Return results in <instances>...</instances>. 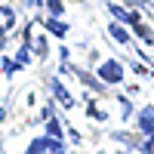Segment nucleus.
I'll return each mask as SVG.
<instances>
[{
    "mask_svg": "<svg viewBox=\"0 0 154 154\" xmlns=\"http://www.w3.org/2000/svg\"><path fill=\"white\" fill-rule=\"evenodd\" d=\"M111 34H114V37H117V40H126V31H120V28H117V25H114V28H111Z\"/></svg>",
    "mask_w": 154,
    "mask_h": 154,
    "instance_id": "4",
    "label": "nucleus"
},
{
    "mask_svg": "<svg viewBox=\"0 0 154 154\" xmlns=\"http://www.w3.org/2000/svg\"><path fill=\"white\" fill-rule=\"evenodd\" d=\"M9 28H12V12L0 9V31H9Z\"/></svg>",
    "mask_w": 154,
    "mask_h": 154,
    "instance_id": "2",
    "label": "nucleus"
},
{
    "mask_svg": "<svg viewBox=\"0 0 154 154\" xmlns=\"http://www.w3.org/2000/svg\"><path fill=\"white\" fill-rule=\"evenodd\" d=\"M99 74H102V80H108V83H117L120 77H123V71H120V65H117V62H105Z\"/></svg>",
    "mask_w": 154,
    "mask_h": 154,
    "instance_id": "1",
    "label": "nucleus"
},
{
    "mask_svg": "<svg viewBox=\"0 0 154 154\" xmlns=\"http://www.w3.org/2000/svg\"><path fill=\"white\" fill-rule=\"evenodd\" d=\"M49 133H53V136H56V139H59V136H62V126H59V123H56V120H53V123H49Z\"/></svg>",
    "mask_w": 154,
    "mask_h": 154,
    "instance_id": "5",
    "label": "nucleus"
},
{
    "mask_svg": "<svg viewBox=\"0 0 154 154\" xmlns=\"http://www.w3.org/2000/svg\"><path fill=\"white\" fill-rule=\"evenodd\" d=\"M56 96L62 99V105H65V108H71V105H74V102H71V96H68V93H65V89H62L59 83H56Z\"/></svg>",
    "mask_w": 154,
    "mask_h": 154,
    "instance_id": "3",
    "label": "nucleus"
}]
</instances>
